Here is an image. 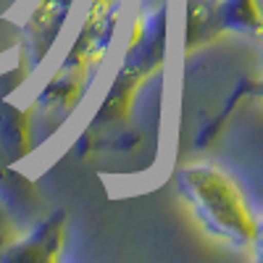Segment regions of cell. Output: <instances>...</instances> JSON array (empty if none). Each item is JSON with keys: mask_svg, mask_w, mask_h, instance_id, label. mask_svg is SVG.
Segmentation results:
<instances>
[{"mask_svg": "<svg viewBox=\"0 0 263 263\" xmlns=\"http://www.w3.org/2000/svg\"><path fill=\"white\" fill-rule=\"evenodd\" d=\"M177 184L200 227L218 242L232 248H250L258 242V218L250 213L242 190L221 168L190 163L179 171Z\"/></svg>", "mask_w": 263, "mask_h": 263, "instance_id": "cell-1", "label": "cell"}, {"mask_svg": "<svg viewBox=\"0 0 263 263\" xmlns=\"http://www.w3.org/2000/svg\"><path fill=\"white\" fill-rule=\"evenodd\" d=\"M163 50H166V16L163 8H153L140 13V18L135 21V32H132L129 48H126V58L121 71L116 74L111 90H108L98 121L108 124V121H124L132 103H135L137 90L145 84L147 77H153V71L161 69L163 63Z\"/></svg>", "mask_w": 263, "mask_h": 263, "instance_id": "cell-3", "label": "cell"}, {"mask_svg": "<svg viewBox=\"0 0 263 263\" xmlns=\"http://www.w3.org/2000/svg\"><path fill=\"white\" fill-rule=\"evenodd\" d=\"M121 3L124 0H92L77 42L71 45L69 55L63 58V63L58 66L50 84L42 90L37 105L42 108L61 105L69 111L71 105L82 100L114 40V32L121 18Z\"/></svg>", "mask_w": 263, "mask_h": 263, "instance_id": "cell-2", "label": "cell"}, {"mask_svg": "<svg viewBox=\"0 0 263 263\" xmlns=\"http://www.w3.org/2000/svg\"><path fill=\"white\" fill-rule=\"evenodd\" d=\"M71 3L74 0H40L37 11H32L27 27H24V50H27V58L32 61V66L48 55Z\"/></svg>", "mask_w": 263, "mask_h": 263, "instance_id": "cell-4", "label": "cell"}, {"mask_svg": "<svg viewBox=\"0 0 263 263\" xmlns=\"http://www.w3.org/2000/svg\"><path fill=\"white\" fill-rule=\"evenodd\" d=\"M61 239H63V221H61V216H55V218H48V221L34 232V237L24 239L16 250H8V258L50 260L61 250Z\"/></svg>", "mask_w": 263, "mask_h": 263, "instance_id": "cell-5", "label": "cell"}]
</instances>
